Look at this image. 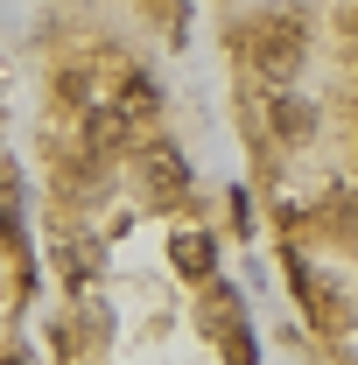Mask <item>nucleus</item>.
Instances as JSON below:
<instances>
[{"label":"nucleus","mask_w":358,"mask_h":365,"mask_svg":"<svg viewBox=\"0 0 358 365\" xmlns=\"http://www.w3.org/2000/svg\"><path fill=\"white\" fill-rule=\"evenodd\" d=\"M140 176L155 190V204H176L183 190H190V169L176 162V148H162V140H148V155H140Z\"/></svg>","instance_id":"f257e3e1"},{"label":"nucleus","mask_w":358,"mask_h":365,"mask_svg":"<svg viewBox=\"0 0 358 365\" xmlns=\"http://www.w3.org/2000/svg\"><path fill=\"white\" fill-rule=\"evenodd\" d=\"M176 260H183V274H211V239L183 232V239H176Z\"/></svg>","instance_id":"f03ea898"}]
</instances>
